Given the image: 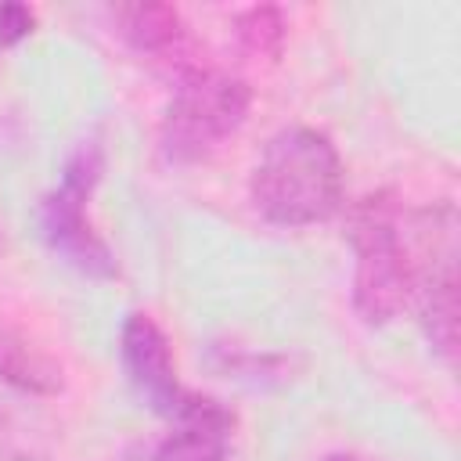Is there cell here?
I'll return each instance as SVG.
<instances>
[{
	"label": "cell",
	"mask_w": 461,
	"mask_h": 461,
	"mask_svg": "<svg viewBox=\"0 0 461 461\" xmlns=\"http://www.w3.org/2000/svg\"><path fill=\"white\" fill-rule=\"evenodd\" d=\"M40 227H43L47 245L72 270H79L86 277H97V281H108V277L119 274V263L112 256L108 241L86 220V198H79L65 187H54L40 205Z\"/></svg>",
	"instance_id": "obj_6"
},
{
	"label": "cell",
	"mask_w": 461,
	"mask_h": 461,
	"mask_svg": "<svg viewBox=\"0 0 461 461\" xmlns=\"http://www.w3.org/2000/svg\"><path fill=\"white\" fill-rule=\"evenodd\" d=\"M36 25V11L29 4H0V47L22 43Z\"/></svg>",
	"instance_id": "obj_13"
},
{
	"label": "cell",
	"mask_w": 461,
	"mask_h": 461,
	"mask_svg": "<svg viewBox=\"0 0 461 461\" xmlns=\"http://www.w3.org/2000/svg\"><path fill=\"white\" fill-rule=\"evenodd\" d=\"M328 461H367V457H360V454H331Z\"/></svg>",
	"instance_id": "obj_14"
},
{
	"label": "cell",
	"mask_w": 461,
	"mask_h": 461,
	"mask_svg": "<svg viewBox=\"0 0 461 461\" xmlns=\"http://www.w3.org/2000/svg\"><path fill=\"white\" fill-rule=\"evenodd\" d=\"M43 396L0 382V461H47L61 425L40 403Z\"/></svg>",
	"instance_id": "obj_8"
},
{
	"label": "cell",
	"mask_w": 461,
	"mask_h": 461,
	"mask_svg": "<svg viewBox=\"0 0 461 461\" xmlns=\"http://www.w3.org/2000/svg\"><path fill=\"white\" fill-rule=\"evenodd\" d=\"M252 90L227 72H191L176 83L158 126V151L173 166L205 162L230 140L249 119Z\"/></svg>",
	"instance_id": "obj_2"
},
{
	"label": "cell",
	"mask_w": 461,
	"mask_h": 461,
	"mask_svg": "<svg viewBox=\"0 0 461 461\" xmlns=\"http://www.w3.org/2000/svg\"><path fill=\"white\" fill-rule=\"evenodd\" d=\"M252 205L277 227L324 223L342 205V158L324 130L285 126L252 169Z\"/></svg>",
	"instance_id": "obj_1"
},
{
	"label": "cell",
	"mask_w": 461,
	"mask_h": 461,
	"mask_svg": "<svg viewBox=\"0 0 461 461\" xmlns=\"http://www.w3.org/2000/svg\"><path fill=\"white\" fill-rule=\"evenodd\" d=\"M230 432L234 414L220 400L187 393L173 414V432L158 439L151 461H227Z\"/></svg>",
	"instance_id": "obj_7"
},
{
	"label": "cell",
	"mask_w": 461,
	"mask_h": 461,
	"mask_svg": "<svg viewBox=\"0 0 461 461\" xmlns=\"http://www.w3.org/2000/svg\"><path fill=\"white\" fill-rule=\"evenodd\" d=\"M234 36L252 58H277L285 47V14L270 4H256L234 18Z\"/></svg>",
	"instance_id": "obj_11"
},
{
	"label": "cell",
	"mask_w": 461,
	"mask_h": 461,
	"mask_svg": "<svg viewBox=\"0 0 461 461\" xmlns=\"http://www.w3.org/2000/svg\"><path fill=\"white\" fill-rule=\"evenodd\" d=\"M411 241V299L418 303L425 335L432 349L454 364L457 360V212L450 202L418 209L407 216Z\"/></svg>",
	"instance_id": "obj_3"
},
{
	"label": "cell",
	"mask_w": 461,
	"mask_h": 461,
	"mask_svg": "<svg viewBox=\"0 0 461 461\" xmlns=\"http://www.w3.org/2000/svg\"><path fill=\"white\" fill-rule=\"evenodd\" d=\"M353 310L367 328L393 324L411 303V259L400 234V212L378 194L353 216Z\"/></svg>",
	"instance_id": "obj_4"
},
{
	"label": "cell",
	"mask_w": 461,
	"mask_h": 461,
	"mask_svg": "<svg viewBox=\"0 0 461 461\" xmlns=\"http://www.w3.org/2000/svg\"><path fill=\"white\" fill-rule=\"evenodd\" d=\"M0 382L36 396H58L65 389V367L18 324L0 317Z\"/></svg>",
	"instance_id": "obj_10"
},
{
	"label": "cell",
	"mask_w": 461,
	"mask_h": 461,
	"mask_svg": "<svg viewBox=\"0 0 461 461\" xmlns=\"http://www.w3.org/2000/svg\"><path fill=\"white\" fill-rule=\"evenodd\" d=\"M101 173H104V148L94 137H86L65 158V169H61V184L58 187H65V191H72L79 198H90L94 187H97V180H101Z\"/></svg>",
	"instance_id": "obj_12"
},
{
	"label": "cell",
	"mask_w": 461,
	"mask_h": 461,
	"mask_svg": "<svg viewBox=\"0 0 461 461\" xmlns=\"http://www.w3.org/2000/svg\"><path fill=\"white\" fill-rule=\"evenodd\" d=\"M119 36L151 61L187 58V25L173 4H122L115 7Z\"/></svg>",
	"instance_id": "obj_9"
},
{
	"label": "cell",
	"mask_w": 461,
	"mask_h": 461,
	"mask_svg": "<svg viewBox=\"0 0 461 461\" xmlns=\"http://www.w3.org/2000/svg\"><path fill=\"white\" fill-rule=\"evenodd\" d=\"M119 357L130 385L137 396L162 418H173L184 403V389L176 382V360L169 349L166 331L155 324L151 313H130L119 335Z\"/></svg>",
	"instance_id": "obj_5"
}]
</instances>
